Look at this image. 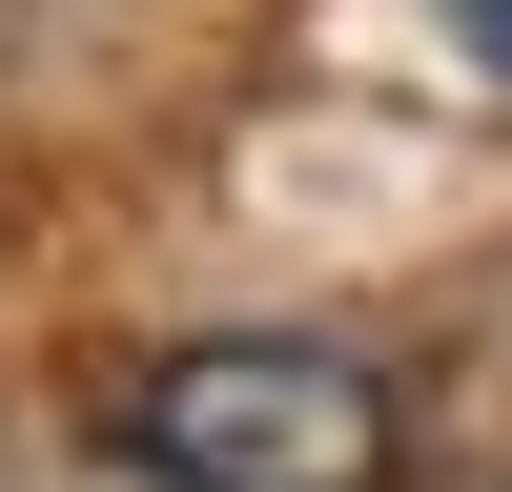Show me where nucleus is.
<instances>
[{
	"mask_svg": "<svg viewBox=\"0 0 512 492\" xmlns=\"http://www.w3.org/2000/svg\"><path fill=\"white\" fill-rule=\"evenodd\" d=\"M123 431L164 492H390V390L349 349H185Z\"/></svg>",
	"mask_w": 512,
	"mask_h": 492,
	"instance_id": "nucleus-1",
	"label": "nucleus"
},
{
	"mask_svg": "<svg viewBox=\"0 0 512 492\" xmlns=\"http://www.w3.org/2000/svg\"><path fill=\"white\" fill-rule=\"evenodd\" d=\"M451 41H472V62H492V82H512V0H451Z\"/></svg>",
	"mask_w": 512,
	"mask_h": 492,
	"instance_id": "nucleus-2",
	"label": "nucleus"
}]
</instances>
